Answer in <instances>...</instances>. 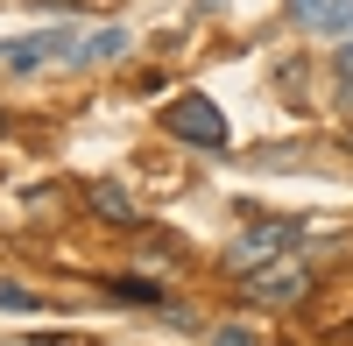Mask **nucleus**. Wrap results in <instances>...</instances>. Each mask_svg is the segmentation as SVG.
I'll use <instances>...</instances> for the list:
<instances>
[{
    "instance_id": "obj_8",
    "label": "nucleus",
    "mask_w": 353,
    "mask_h": 346,
    "mask_svg": "<svg viewBox=\"0 0 353 346\" xmlns=\"http://www.w3.org/2000/svg\"><path fill=\"white\" fill-rule=\"evenodd\" d=\"M113 297H128V304H163V283H141V276H113Z\"/></svg>"
},
{
    "instance_id": "obj_10",
    "label": "nucleus",
    "mask_w": 353,
    "mask_h": 346,
    "mask_svg": "<svg viewBox=\"0 0 353 346\" xmlns=\"http://www.w3.org/2000/svg\"><path fill=\"white\" fill-rule=\"evenodd\" d=\"M0 304H8V311H36V297H28V290H14V283H0Z\"/></svg>"
},
{
    "instance_id": "obj_7",
    "label": "nucleus",
    "mask_w": 353,
    "mask_h": 346,
    "mask_svg": "<svg viewBox=\"0 0 353 346\" xmlns=\"http://www.w3.org/2000/svg\"><path fill=\"white\" fill-rule=\"evenodd\" d=\"M92 212H106L113 226H141V212H134V198H128L121 184H92Z\"/></svg>"
},
{
    "instance_id": "obj_6",
    "label": "nucleus",
    "mask_w": 353,
    "mask_h": 346,
    "mask_svg": "<svg viewBox=\"0 0 353 346\" xmlns=\"http://www.w3.org/2000/svg\"><path fill=\"white\" fill-rule=\"evenodd\" d=\"M128 50V28H78V64H106V57H121Z\"/></svg>"
},
{
    "instance_id": "obj_2",
    "label": "nucleus",
    "mask_w": 353,
    "mask_h": 346,
    "mask_svg": "<svg viewBox=\"0 0 353 346\" xmlns=\"http://www.w3.org/2000/svg\"><path fill=\"white\" fill-rule=\"evenodd\" d=\"M163 128H170L176 141H191V149H226V113H219L212 99H205V92H184V99H170Z\"/></svg>"
},
{
    "instance_id": "obj_1",
    "label": "nucleus",
    "mask_w": 353,
    "mask_h": 346,
    "mask_svg": "<svg viewBox=\"0 0 353 346\" xmlns=\"http://www.w3.org/2000/svg\"><path fill=\"white\" fill-rule=\"evenodd\" d=\"M248 304H261V311H283V304H297L304 290H311V262L304 254H269L261 269H248Z\"/></svg>"
},
{
    "instance_id": "obj_4",
    "label": "nucleus",
    "mask_w": 353,
    "mask_h": 346,
    "mask_svg": "<svg viewBox=\"0 0 353 346\" xmlns=\"http://www.w3.org/2000/svg\"><path fill=\"white\" fill-rule=\"evenodd\" d=\"M290 14L311 36H353V0H290Z\"/></svg>"
},
{
    "instance_id": "obj_3",
    "label": "nucleus",
    "mask_w": 353,
    "mask_h": 346,
    "mask_svg": "<svg viewBox=\"0 0 353 346\" xmlns=\"http://www.w3.org/2000/svg\"><path fill=\"white\" fill-rule=\"evenodd\" d=\"M64 50H78V28H36V36L0 43V64L8 71H36V64H50V57H64Z\"/></svg>"
},
{
    "instance_id": "obj_5",
    "label": "nucleus",
    "mask_w": 353,
    "mask_h": 346,
    "mask_svg": "<svg viewBox=\"0 0 353 346\" xmlns=\"http://www.w3.org/2000/svg\"><path fill=\"white\" fill-rule=\"evenodd\" d=\"M290 247V226L283 219H261L254 234H241V247H233V269H254V262H269V254Z\"/></svg>"
},
{
    "instance_id": "obj_9",
    "label": "nucleus",
    "mask_w": 353,
    "mask_h": 346,
    "mask_svg": "<svg viewBox=\"0 0 353 346\" xmlns=\"http://www.w3.org/2000/svg\"><path fill=\"white\" fill-rule=\"evenodd\" d=\"M212 346H254V332H248V325H219Z\"/></svg>"
},
{
    "instance_id": "obj_11",
    "label": "nucleus",
    "mask_w": 353,
    "mask_h": 346,
    "mask_svg": "<svg viewBox=\"0 0 353 346\" xmlns=\"http://www.w3.org/2000/svg\"><path fill=\"white\" fill-rule=\"evenodd\" d=\"M339 71H346V78H353V43H346V50H339Z\"/></svg>"
},
{
    "instance_id": "obj_12",
    "label": "nucleus",
    "mask_w": 353,
    "mask_h": 346,
    "mask_svg": "<svg viewBox=\"0 0 353 346\" xmlns=\"http://www.w3.org/2000/svg\"><path fill=\"white\" fill-rule=\"evenodd\" d=\"M339 99H346V113H353V78H346V92H339Z\"/></svg>"
}]
</instances>
